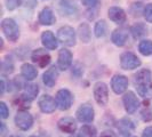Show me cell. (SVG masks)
<instances>
[{
  "instance_id": "cell-26",
  "label": "cell",
  "mask_w": 152,
  "mask_h": 137,
  "mask_svg": "<svg viewBox=\"0 0 152 137\" xmlns=\"http://www.w3.org/2000/svg\"><path fill=\"white\" fill-rule=\"evenodd\" d=\"M138 50L144 56L152 55V41L151 40H142L138 45Z\"/></svg>"
},
{
  "instance_id": "cell-8",
  "label": "cell",
  "mask_w": 152,
  "mask_h": 137,
  "mask_svg": "<svg viewBox=\"0 0 152 137\" xmlns=\"http://www.w3.org/2000/svg\"><path fill=\"white\" fill-rule=\"evenodd\" d=\"M76 115H77V119L80 122L91 123L94 120L95 112H94V109L89 104H83V105H80V106L78 107Z\"/></svg>"
},
{
  "instance_id": "cell-12",
  "label": "cell",
  "mask_w": 152,
  "mask_h": 137,
  "mask_svg": "<svg viewBox=\"0 0 152 137\" xmlns=\"http://www.w3.org/2000/svg\"><path fill=\"white\" fill-rule=\"evenodd\" d=\"M72 53L68 50V49H65V48H63L60 50V53H58V60H57V66L60 70L62 71H65V70H68L70 66H71V64H72Z\"/></svg>"
},
{
  "instance_id": "cell-7",
  "label": "cell",
  "mask_w": 152,
  "mask_h": 137,
  "mask_svg": "<svg viewBox=\"0 0 152 137\" xmlns=\"http://www.w3.org/2000/svg\"><path fill=\"white\" fill-rule=\"evenodd\" d=\"M16 126L22 130H29L33 125V118L28 111L20 110L15 115Z\"/></svg>"
},
{
  "instance_id": "cell-2",
  "label": "cell",
  "mask_w": 152,
  "mask_h": 137,
  "mask_svg": "<svg viewBox=\"0 0 152 137\" xmlns=\"http://www.w3.org/2000/svg\"><path fill=\"white\" fill-rule=\"evenodd\" d=\"M1 29L5 34V37L12 41L15 42L20 38V28L17 23L13 18H4L1 22Z\"/></svg>"
},
{
  "instance_id": "cell-13",
  "label": "cell",
  "mask_w": 152,
  "mask_h": 137,
  "mask_svg": "<svg viewBox=\"0 0 152 137\" xmlns=\"http://www.w3.org/2000/svg\"><path fill=\"white\" fill-rule=\"evenodd\" d=\"M56 106V101L49 95H44L39 98V107L44 113H53Z\"/></svg>"
},
{
  "instance_id": "cell-30",
  "label": "cell",
  "mask_w": 152,
  "mask_h": 137,
  "mask_svg": "<svg viewBox=\"0 0 152 137\" xmlns=\"http://www.w3.org/2000/svg\"><path fill=\"white\" fill-rule=\"evenodd\" d=\"M2 71L5 73H12L14 71V64L10 61V58H5L2 62Z\"/></svg>"
},
{
  "instance_id": "cell-35",
  "label": "cell",
  "mask_w": 152,
  "mask_h": 137,
  "mask_svg": "<svg viewBox=\"0 0 152 137\" xmlns=\"http://www.w3.org/2000/svg\"><path fill=\"white\" fill-rule=\"evenodd\" d=\"M142 137H152V126L146 127L143 133H142Z\"/></svg>"
},
{
  "instance_id": "cell-18",
  "label": "cell",
  "mask_w": 152,
  "mask_h": 137,
  "mask_svg": "<svg viewBox=\"0 0 152 137\" xmlns=\"http://www.w3.org/2000/svg\"><path fill=\"white\" fill-rule=\"evenodd\" d=\"M41 42L47 49H50V50L57 48V45H58L57 39L55 38V36H54L52 31H45L41 34Z\"/></svg>"
},
{
  "instance_id": "cell-20",
  "label": "cell",
  "mask_w": 152,
  "mask_h": 137,
  "mask_svg": "<svg viewBox=\"0 0 152 137\" xmlns=\"http://www.w3.org/2000/svg\"><path fill=\"white\" fill-rule=\"evenodd\" d=\"M39 93L38 85L36 84H26L24 85V91L21 95V97H23L24 99H26L28 102H31L37 97Z\"/></svg>"
},
{
  "instance_id": "cell-22",
  "label": "cell",
  "mask_w": 152,
  "mask_h": 137,
  "mask_svg": "<svg viewBox=\"0 0 152 137\" xmlns=\"http://www.w3.org/2000/svg\"><path fill=\"white\" fill-rule=\"evenodd\" d=\"M134 128H135L134 122L128 118H124L119 122V130L124 135H129L130 133L134 130Z\"/></svg>"
},
{
  "instance_id": "cell-40",
  "label": "cell",
  "mask_w": 152,
  "mask_h": 137,
  "mask_svg": "<svg viewBox=\"0 0 152 137\" xmlns=\"http://www.w3.org/2000/svg\"><path fill=\"white\" fill-rule=\"evenodd\" d=\"M10 137H18V136H10Z\"/></svg>"
},
{
  "instance_id": "cell-39",
  "label": "cell",
  "mask_w": 152,
  "mask_h": 137,
  "mask_svg": "<svg viewBox=\"0 0 152 137\" xmlns=\"http://www.w3.org/2000/svg\"><path fill=\"white\" fill-rule=\"evenodd\" d=\"M70 137H80L79 135H72V136H70Z\"/></svg>"
},
{
  "instance_id": "cell-10",
  "label": "cell",
  "mask_w": 152,
  "mask_h": 137,
  "mask_svg": "<svg viewBox=\"0 0 152 137\" xmlns=\"http://www.w3.org/2000/svg\"><path fill=\"white\" fill-rule=\"evenodd\" d=\"M128 87V79L122 74H115L111 80V88L115 94L125 93Z\"/></svg>"
},
{
  "instance_id": "cell-17",
  "label": "cell",
  "mask_w": 152,
  "mask_h": 137,
  "mask_svg": "<svg viewBox=\"0 0 152 137\" xmlns=\"http://www.w3.org/2000/svg\"><path fill=\"white\" fill-rule=\"evenodd\" d=\"M109 18L117 24H122L126 21V13L120 7H111L109 9Z\"/></svg>"
},
{
  "instance_id": "cell-19",
  "label": "cell",
  "mask_w": 152,
  "mask_h": 137,
  "mask_svg": "<svg viewBox=\"0 0 152 137\" xmlns=\"http://www.w3.org/2000/svg\"><path fill=\"white\" fill-rule=\"evenodd\" d=\"M56 18L54 16L53 10L49 7H45L40 13H39V22L42 25H52L55 23Z\"/></svg>"
},
{
  "instance_id": "cell-28",
  "label": "cell",
  "mask_w": 152,
  "mask_h": 137,
  "mask_svg": "<svg viewBox=\"0 0 152 137\" xmlns=\"http://www.w3.org/2000/svg\"><path fill=\"white\" fill-rule=\"evenodd\" d=\"M79 36H80V39L84 42L89 41V39H91V30H89V26L86 23H83V24L79 25Z\"/></svg>"
},
{
  "instance_id": "cell-14",
  "label": "cell",
  "mask_w": 152,
  "mask_h": 137,
  "mask_svg": "<svg viewBox=\"0 0 152 137\" xmlns=\"http://www.w3.org/2000/svg\"><path fill=\"white\" fill-rule=\"evenodd\" d=\"M32 61L37 63L40 68H46L50 63V56L44 49H36L32 53Z\"/></svg>"
},
{
  "instance_id": "cell-6",
  "label": "cell",
  "mask_w": 152,
  "mask_h": 137,
  "mask_svg": "<svg viewBox=\"0 0 152 137\" xmlns=\"http://www.w3.org/2000/svg\"><path fill=\"white\" fill-rule=\"evenodd\" d=\"M141 60L134 53L126 52L120 56V65L124 70H134L141 66Z\"/></svg>"
},
{
  "instance_id": "cell-34",
  "label": "cell",
  "mask_w": 152,
  "mask_h": 137,
  "mask_svg": "<svg viewBox=\"0 0 152 137\" xmlns=\"http://www.w3.org/2000/svg\"><path fill=\"white\" fill-rule=\"evenodd\" d=\"M86 7H95L99 4V0H81Z\"/></svg>"
},
{
  "instance_id": "cell-24",
  "label": "cell",
  "mask_w": 152,
  "mask_h": 137,
  "mask_svg": "<svg viewBox=\"0 0 152 137\" xmlns=\"http://www.w3.org/2000/svg\"><path fill=\"white\" fill-rule=\"evenodd\" d=\"M141 118L145 122H149L152 120V106L148 99L143 103V107L141 110Z\"/></svg>"
},
{
  "instance_id": "cell-23",
  "label": "cell",
  "mask_w": 152,
  "mask_h": 137,
  "mask_svg": "<svg viewBox=\"0 0 152 137\" xmlns=\"http://www.w3.org/2000/svg\"><path fill=\"white\" fill-rule=\"evenodd\" d=\"M130 32L133 34V37L135 39L142 38L148 33V28L145 26L143 23H136L130 28Z\"/></svg>"
},
{
  "instance_id": "cell-5",
  "label": "cell",
  "mask_w": 152,
  "mask_h": 137,
  "mask_svg": "<svg viewBox=\"0 0 152 137\" xmlns=\"http://www.w3.org/2000/svg\"><path fill=\"white\" fill-rule=\"evenodd\" d=\"M94 98L101 106H105L109 102V88L104 82H96L94 86Z\"/></svg>"
},
{
  "instance_id": "cell-33",
  "label": "cell",
  "mask_w": 152,
  "mask_h": 137,
  "mask_svg": "<svg viewBox=\"0 0 152 137\" xmlns=\"http://www.w3.org/2000/svg\"><path fill=\"white\" fill-rule=\"evenodd\" d=\"M8 114H9V109L6 105V103L1 102L0 103V115H1V118L6 119V118H8Z\"/></svg>"
},
{
  "instance_id": "cell-9",
  "label": "cell",
  "mask_w": 152,
  "mask_h": 137,
  "mask_svg": "<svg viewBox=\"0 0 152 137\" xmlns=\"http://www.w3.org/2000/svg\"><path fill=\"white\" fill-rule=\"evenodd\" d=\"M122 102L125 109L128 114H133L137 111V109L140 107V101L137 98V96L133 93V91H128L122 97Z\"/></svg>"
},
{
  "instance_id": "cell-15",
  "label": "cell",
  "mask_w": 152,
  "mask_h": 137,
  "mask_svg": "<svg viewBox=\"0 0 152 137\" xmlns=\"http://www.w3.org/2000/svg\"><path fill=\"white\" fill-rule=\"evenodd\" d=\"M58 128L63 133H66V134H73L76 133L77 130V123L76 120L71 117H65V118H62L61 120L58 121Z\"/></svg>"
},
{
  "instance_id": "cell-21",
  "label": "cell",
  "mask_w": 152,
  "mask_h": 137,
  "mask_svg": "<svg viewBox=\"0 0 152 137\" xmlns=\"http://www.w3.org/2000/svg\"><path fill=\"white\" fill-rule=\"evenodd\" d=\"M21 73H22V76L24 77L25 80H34L38 76L37 68H34L32 64H29V63L23 64L22 68H21Z\"/></svg>"
},
{
  "instance_id": "cell-3",
  "label": "cell",
  "mask_w": 152,
  "mask_h": 137,
  "mask_svg": "<svg viewBox=\"0 0 152 137\" xmlns=\"http://www.w3.org/2000/svg\"><path fill=\"white\" fill-rule=\"evenodd\" d=\"M55 101H56V105L60 110L66 111L73 103V96L71 91L68 89H60L55 96Z\"/></svg>"
},
{
  "instance_id": "cell-38",
  "label": "cell",
  "mask_w": 152,
  "mask_h": 137,
  "mask_svg": "<svg viewBox=\"0 0 152 137\" xmlns=\"http://www.w3.org/2000/svg\"><path fill=\"white\" fill-rule=\"evenodd\" d=\"M5 88H6V85H5V80L4 79H1V95H4V93H5Z\"/></svg>"
},
{
  "instance_id": "cell-25",
  "label": "cell",
  "mask_w": 152,
  "mask_h": 137,
  "mask_svg": "<svg viewBox=\"0 0 152 137\" xmlns=\"http://www.w3.org/2000/svg\"><path fill=\"white\" fill-rule=\"evenodd\" d=\"M96 135H97V130L91 125H84L80 128V133H79L80 137H96Z\"/></svg>"
},
{
  "instance_id": "cell-29",
  "label": "cell",
  "mask_w": 152,
  "mask_h": 137,
  "mask_svg": "<svg viewBox=\"0 0 152 137\" xmlns=\"http://www.w3.org/2000/svg\"><path fill=\"white\" fill-rule=\"evenodd\" d=\"M60 7H61L62 12L63 13H70V14H72L73 13V10L76 12L77 8L75 6V4H72L71 1H69V0H61L60 1Z\"/></svg>"
},
{
  "instance_id": "cell-27",
  "label": "cell",
  "mask_w": 152,
  "mask_h": 137,
  "mask_svg": "<svg viewBox=\"0 0 152 137\" xmlns=\"http://www.w3.org/2000/svg\"><path fill=\"white\" fill-rule=\"evenodd\" d=\"M107 25L105 21H99V22L95 24V28H94V32H95V36L97 38H101V37H104L105 33H107Z\"/></svg>"
},
{
  "instance_id": "cell-1",
  "label": "cell",
  "mask_w": 152,
  "mask_h": 137,
  "mask_svg": "<svg viewBox=\"0 0 152 137\" xmlns=\"http://www.w3.org/2000/svg\"><path fill=\"white\" fill-rule=\"evenodd\" d=\"M134 82L140 96L146 99L152 98V72L150 70L143 68L138 71L135 74Z\"/></svg>"
},
{
  "instance_id": "cell-31",
  "label": "cell",
  "mask_w": 152,
  "mask_h": 137,
  "mask_svg": "<svg viewBox=\"0 0 152 137\" xmlns=\"http://www.w3.org/2000/svg\"><path fill=\"white\" fill-rule=\"evenodd\" d=\"M144 17L149 23H152V4H149V5L145 6Z\"/></svg>"
},
{
  "instance_id": "cell-41",
  "label": "cell",
  "mask_w": 152,
  "mask_h": 137,
  "mask_svg": "<svg viewBox=\"0 0 152 137\" xmlns=\"http://www.w3.org/2000/svg\"><path fill=\"white\" fill-rule=\"evenodd\" d=\"M30 137H37V136H30Z\"/></svg>"
},
{
  "instance_id": "cell-32",
  "label": "cell",
  "mask_w": 152,
  "mask_h": 137,
  "mask_svg": "<svg viewBox=\"0 0 152 137\" xmlns=\"http://www.w3.org/2000/svg\"><path fill=\"white\" fill-rule=\"evenodd\" d=\"M6 1V7L9 10H14L18 5H21L22 0H5Z\"/></svg>"
},
{
  "instance_id": "cell-11",
  "label": "cell",
  "mask_w": 152,
  "mask_h": 137,
  "mask_svg": "<svg viewBox=\"0 0 152 137\" xmlns=\"http://www.w3.org/2000/svg\"><path fill=\"white\" fill-rule=\"evenodd\" d=\"M128 36H129V31L126 28H119V29H115L111 34V40L115 46H119L121 47L124 46L127 40H128Z\"/></svg>"
},
{
  "instance_id": "cell-16",
  "label": "cell",
  "mask_w": 152,
  "mask_h": 137,
  "mask_svg": "<svg viewBox=\"0 0 152 137\" xmlns=\"http://www.w3.org/2000/svg\"><path fill=\"white\" fill-rule=\"evenodd\" d=\"M57 78H58V70L54 65V66H52L50 68H48L45 73H44V76H42V81H44V84H45L47 87L50 88V87H54V86H55L56 81H57Z\"/></svg>"
},
{
  "instance_id": "cell-4",
  "label": "cell",
  "mask_w": 152,
  "mask_h": 137,
  "mask_svg": "<svg viewBox=\"0 0 152 137\" xmlns=\"http://www.w3.org/2000/svg\"><path fill=\"white\" fill-rule=\"evenodd\" d=\"M57 38L63 45L72 47L76 45V31L71 26H62L57 32Z\"/></svg>"
},
{
  "instance_id": "cell-36",
  "label": "cell",
  "mask_w": 152,
  "mask_h": 137,
  "mask_svg": "<svg viewBox=\"0 0 152 137\" xmlns=\"http://www.w3.org/2000/svg\"><path fill=\"white\" fill-rule=\"evenodd\" d=\"M99 137H115L112 131H103Z\"/></svg>"
},
{
  "instance_id": "cell-37",
  "label": "cell",
  "mask_w": 152,
  "mask_h": 137,
  "mask_svg": "<svg viewBox=\"0 0 152 137\" xmlns=\"http://www.w3.org/2000/svg\"><path fill=\"white\" fill-rule=\"evenodd\" d=\"M6 131H7V129H6V125L4 123V122H1V134H0V136L1 137H4L5 135H6Z\"/></svg>"
}]
</instances>
